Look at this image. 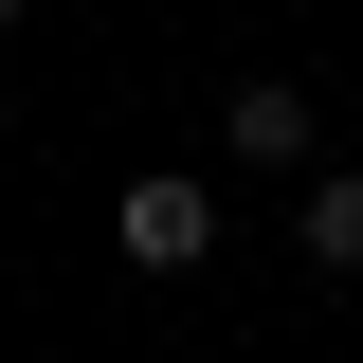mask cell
<instances>
[{"instance_id": "1", "label": "cell", "mask_w": 363, "mask_h": 363, "mask_svg": "<svg viewBox=\"0 0 363 363\" xmlns=\"http://www.w3.org/2000/svg\"><path fill=\"white\" fill-rule=\"evenodd\" d=\"M109 236H128V272H200V255H218V182H128V200H109Z\"/></svg>"}, {"instance_id": "2", "label": "cell", "mask_w": 363, "mask_h": 363, "mask_svg": "<svg viewBox=\"0 0 363 363\" xmlns=\"http://www.w3.org/2000/svg\"><path fill=\"white\" fill-rule=\"evenodd\" d=\"M218 145H236L255 182H327V164H309V145H327V109H309L291 73H255V91H236V109H218Z\"/></svg>"}, {"instance_id": "3", "label": "cell", "mask_w": 363, "mask_h": 363, "mask_svg": "<svg viewBox=\"0 0 363 363\" xmlns=\"http://www.w3.org/2000/svg\"><path fill=\"white\" fill-rule=\"evenodd\" d=\"M291 255H309V272H363V164H327L309 200H291Z\"/></svg>"}, {"instance_id": "4", "label": "cell", "mask_w": 363, "mask_h": 363, "mask_svg": "<svg viewBox=\"0 0 363 363\" xmlns=\"http://www.w3.org/2000/svg\"><path fill=\"white\" fill-rule=\"evenodd\" d=\"M0 37H18V0H0Z\"/></svg>"}, {"instance_id": "5", "label": "cell", "mask_w": 363, "mask_h": 363, "mask_svg": "<svg viewBox=\"0 0 363 363\" xmlns=\"http://www.w3.org/2000/svg\"><path fill=\"white\" fill-rule=\"evenodd\" d=\"M0 128H18V109H0Z\"/></svg>"}]
</instances>
